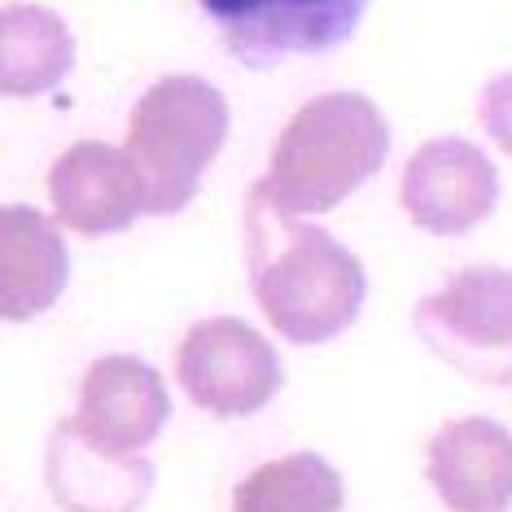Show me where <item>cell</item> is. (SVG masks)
Instances as JSON below:
<instances>
[{
  "mask_svg": "<svg viewBox=\"0 0 512 512\" xmlns=\"http://www.w3.org/2000/svg\"><path fill=\"white\" fill-rule=\"evenodd\" d=\"M49 202L57 224L79 237H110L149 215L145 180L132 154L106 141H79L53 162Z\"/></svg>",
  "mask_w": 512,
  "mask_h": 512,
  "instance_id": "9",
  "label": "cell"
},
{
  "mask_svg": "<svg viewBox=\"0 0 512 512\" xmlns=\"http://www.w3.org/2000/svg\"><path fill=\"white\" fill-rule=\"evenodd\" d=\"M171 416V394L158 368L136 355H106L84 372L75 429L97 451L110 456H145Z\"/></svg>",
  "mask_w": 512,
  "mask_h": 512,
  "instance_id": "8",
  "label": "cell"
},
{
  "mask_svg": "<svg viewBox=\"0 0 512 512\" xmlns=\"http://www.w3.org/2000/svg\"><path fill=\"white\" fill-rule=\"evenodd\" d=\"M228 53L250 71L316 57L355 36L372 0H197Z\"/></svg>",
  "mask_w": 512,
  "mask_h": 512,
  "instance_id": "6",
  "label": "cell"
},
{
  "mask_svg": "<svg viewBox=\"0 0 512 512\" xmlns=\"http://www.w3.org/2000/svg\"><path fill=\"white\" fill-rule=\"evenodd\" d=\"M390 158V123L364 92H324L294 110L254 184L289 215H324Z\"/></svg>",
  "mask_w": 512,
  "mask_h": 512,
  "instance_id": "2",
  "label": "cell"
},
{
  "mask_svg": "<svg viewBox=\"0 0 512 512\" xmlns=\"http://www.w3.org/2000/svg\"><path fill=\"white\" fill-rule=\"evenodd\" d=\"M246 267L254 302L294 346H324L364 311V263L337 237L281 211L263 189L246 197Z\"/></svg>",
  "mask_w": 512,
  "mask_h": 512,
  "instance_id": "1",
  "label": "cell"
},
{
  "mask_svg": "<svg viewBox=\"0 0 512 512\" xmlns=\"http://www.w3.org/2000/svg\"><path fill=\"white\" fill-rule=\"evenodd\" d=\"M71 281V254L57 224L36 206L0 211V311L9 324L36 320L62 298Z\"/></svg>",
  "mask_w": 512,
  "mask_h": 512,
  "instance_id": "12",
  "label": "cell"
},
{
  "mask_svg": "<svg viewBox=\"0 0 512 512\" xmlns=\"http://www.w3.org/2000/svg\"><path fill=\"white\" fill-rule=\"evenodd\" d=\"M44 477L66 512H141L154 491V460L97 451L75 421H57L44 447Z\"/></svg>",
  "mask_w": 512,
  "mask_h": 512,
  "instance_id": "11",
  "label": "cell"
},
{
  "mask_svg": "<svg viewBox=\"0 0 512 512\" xmlns=\"http://www.w3.org/2000/svg\"><path fill=\"white\" fill-rule=\"evenodd\" d=\"M425 477L447 512L512 508V434L486 416L447 421L429 438Z\"/></svg>",
  "mask_w": 512,
  "mask_h": 512,
  "instance_id": "10",
  "label": "cell"
},
{
  "mask_svg": "<svg viewBox=\"0 0 512 512\" xmlns=\"http://www.w3.org/2000/svg\"><path fill=\"white\" fill-rule=\"evenodd\" d=\"M399 202L421 232L460 237L495 211L499 171L464 136H434L407 158L399 176Z\"/></svg>",
  "mask_w": 512,
  "mask_h": 512,
  "instance_id": "7",
  "label": "cell"
},
{
  "mask_svg": "<svg viewBox=\"0 0 512 512\" xmlns=\"http://www.w3.org/2000/svg\"><path fill=\"white\" fill-rule=\"evenodd\" d=\"M232 512H342V473L316 451H289L232 491Z\"/></svg>",
  "mask_w": 512,
  "mask_h": 512,
  "instance_id": "14",
  "label": "cell"
},
{
  "mask_svg": "<svg viewBox=\"0 0 512 512\" xmlns=\"http://www.w3.org/2000/svg\"><path fill=\"white\" fill-rule=\"evenodd\" d=\"M477 119H482L486 136L512 158V71L495 75L477 97Z\"/></svg>",
  "mask_w": 512,
  "mask_h": 512,
  "instance_id": "15",
  "label": "cell"
},
{
  "mask_svg": "<svg viewBox=\"0 0 512 512\" xmlns=\"http://www.w3.org/2000/svg\"><path fill=\"white\" fill-rule=\"evenodd\" d=\"M184 394L211 416H254L285 386V364L276 346L246 320L215 316L184 333L176 355Z\"/></svg>",
  "mask_w": 512,
  "mask_h": 512,
  "instance_id": "5",
  "label": "cell"
},
{
  "mask_svg": "<svg viewBox=\"0 0 512 512\" xmlns=\"http://www.w3.org/2000/svg\"><path fill=\"white\" fill-rule=\"evenodd\" d=\"M75 71V36L44 5H5L0 14V88L5 97H44Z\"/></svg>",
  "mask_w": 512,
  "mask_h": 512,
  "instance_id": "13",
  "label": "cell"
},
{
  "mask_svg": "<svg viewBox=\"0 0 512 512\" xmlns=\"http://www.w3.org/2000/svg\"><path fill=\"white\" fill-rule=\"evenodd\" d=\"M416 333L460 377L504 386L512 381V272L460 267L412 311Z\"/></svg>",
  "mask_w": 512,
  "mask_h": 512,
  "instance_id": "4",
  "label": "cell"
},
{
  "mask_svg": "<svg viewBox=\"0 0 512 512\" xmlns=\"http://www.w3.org/2000/svg\"><path fill=\"white\" fill-rule=\"evenodd\" d=\"M228 141V101L197 75H167L141 92L127 119V154L145 180V211L176 215Z\"/></svg>",
  "mask_w": 512,
  "mask_h": 512,
  "instance_id": "3",
  "label": "cell"
}]
</instances>
